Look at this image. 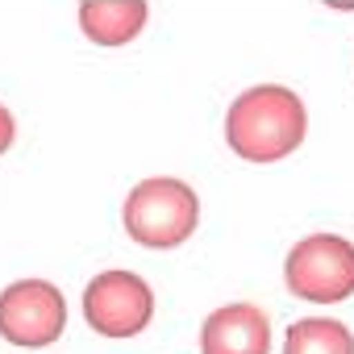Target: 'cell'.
<instances>
[{
  "label": "cell",
  "mask_w": 354,
  "mask_h": 354,
  "mask_svg": "<svg viewBox=\"0 0 354 354\" xmlns=\"http://www.w3.org/2000/svg\"><path fill=\"white\" fill-rule=\"evenodd\" d=\"M288 292L313 304H337L354 292V242L342 234H308L288 250Z\"/></svg>",
  "instance_id": "3"
},
{
  "label": "cell",
  "mask_w": 354,
  "mask_h": 354,
  "mask_svg": "<svg viewBox=\"0 0 354 354\" xmlns=\"http://www.w3.org/2000/svg\"><path fill=\"white\" fill-rule=\"evenodd\" d=\"M304 100L283 84H254L225 109V142L246 162H279L304 142Z\"/></svg>",
  "instance_id": "1"
},
{
  "label": "cell",
  "mask_w": 354,
  "mask_h": 354,
  "mask_svg": "<svg viewBox=\"0 0 354 354\" xmlns=\"http://www.w3.org/2000/svg\"><path fill=\"white\" fill-rule=\"evenodd\" d=\"M201 354H271V321L259 304L213 308L201 325Z\"/></svg>",
  "instance_id": "6"
},
{
  "label": "cell",
  "mask_w": 354,
  "mask_h": 354,
  "mask_svg": "<svg viewBox=\"0 0 354 354\" xmlns=\"http://www.w3.org/2000/svg\"><path fill=\"white\" fill-rule=\"evenodd\" d=\"M283 354H354V333L333 317H304L288 329Z\"/></svg>",
  "instance_id": "8"
},
{
  "label": "cell",
  "mask_w": 354,
  "mask_h": 354,
  "mask_svg": "<svg viewBox=\"0 0 354 354\" xmlns=\"http://www.w3.org/2000/svg\"><path fill=\"white\" fill-rule=\"evenodd\" d=\"M13 138H17V121H13V113L5 104H0V154L13 146Z\"/></svg>",
  "instance_id": "9"
},
{
  "label": "cell",
  "mask_w": 354,
  "mask_h": 354,
  "mask_svg": "<svg viewBox=\"0 0 354 354\" xmlns=\"http://www.w3.org/2000/svg\"><path fill=\"white\" fill-rule=\"evenodd\" d=\"M121 221L138 246L171 250V246H184L192 238V230L201 221V201L184 180L150 175V180L133 184V192L125 196Z\"/></svg>",
  "instance_id": "2"
},
{
  "label": "cell",
  "mask_w": 354,
  "mask_h": 354,
  "mask_svg": "<svg viewBox=\"0 0 354 354\" xmlns=\"http://www.w3.org/2000/svg\"><path fill=\"white\" fill-rule=\"evenodd\" d=\"M67 329V300L50 279H17L0 292V337L42 350Z\"/></svg>",
  "instance_id": "4"
},
{
  "label": "cell",
  "mask_w": 354,
  "mask_h": 354,
  "mask_svg": "<svg viewBox=\"0 0 354 354\" xmlns=\"http://www.w3.org/2000/svg\"><path fill=\"white\" fill-rule=\"evenodd\" d=\"M150 17L146 0H84L80 5V30L96 46H125L142 34Z\"/></svg>",
  "instance_id": "7"
},
{
  "label": "cell",
  "mask_w": 354,
  "mask_h": 354,
  "mask_svg": "<svg viewBox=\"0 0 354 354\" xmlns=\"http://www.w3.org/2000/svg\"><path fill=\"white\" fill-rule=\"evenodd\" d=\"M84 317L104 337H133L154 317V292L133 271H100L84 288Z\"/></svg>",
  "instance_id": "5"
}]
</instances>
